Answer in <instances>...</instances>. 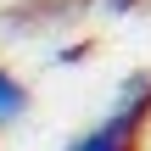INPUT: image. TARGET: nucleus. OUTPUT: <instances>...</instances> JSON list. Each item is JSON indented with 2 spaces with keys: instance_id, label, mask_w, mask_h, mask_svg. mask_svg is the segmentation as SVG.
I'll list each match as a JSON object with an SVG mask.
<instances>
[{
  "instance_id": "nucleus-1",
  "label": "nucleus",
  "mask_w": 151,
  "mask_h": 151,
  "mask_svg": "<svg viewBox=\"0 0 151 151\" xmlns=\"http://www.w3.org/2000/svg\"><path fill=\"white\" fill-rule=\"evenodd\" d=\"M146 118H151V73H140V78L123 84L118 112H112L106 123H95L84 140H73V151H134V146H140Z\"/></svg>"
},
{
  "instance_id": "nucleus-2",
  "label": "nucleus",
  "mask_w": 151,
  "mask_h": 151,
  "mask_svg": "<svg viewBox=\"0 0 151 151\" xmlns=\"http://www.w3.org/2000/svg\"><path fill=\"white\" fill-rule=\"evenodd\" d=\"M22 112H28V90H22L6 67H0V129H6V123H17Z\"/></svg>"
}]
</instances>
